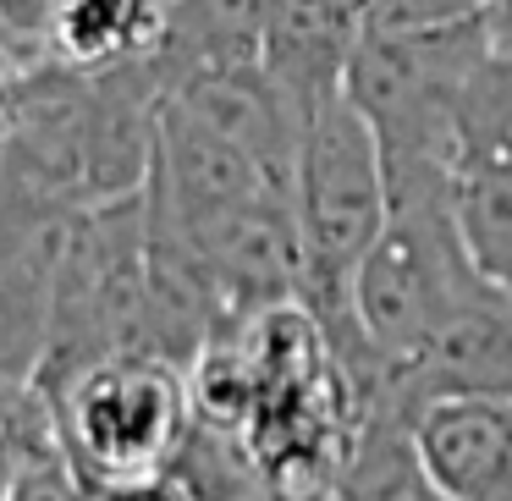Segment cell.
Wrapping results in <instances>:
<instances>
[{"label":"cell","mask_w":512,"mask_h":501,"mask_svg":"<svg viewBox=\"0 0 512 501\" xmlns=\"http://www.w3.org/2000/svg\"><path fill=\"white\" fill-rule=\"evenodd\" d=\"M452 215L474 270L512 298V39L479 67L457 116Z\"/></svg>","instance_id":"4"},{"label":"cell","mask_w":512,"mask_h":501,"mask_svg":"<svg viewBox=\"0 0 512 501\" xmlns=\"http://www.w3.org/2000/svg\"><path fill=\"white\" fill-rule=\"evenodd\" d=\"M166 23L171 0H56L39 56L67 72H116L155 56Z\"/></svg>","instance_id":"8"},{"label":"cell","mask_w":512,"mask_h":501,"mask_svg":"<svg viewBox=\"0 0 512 501\" xmlns=\"http://www.w3.org/2000/svg\"><path fill=\"white\" fill-rule=\"evenodd\" d=\"M507 39H512V28H507Z\"/></svg>","instance_id":"18"},{"label":"cell","mask_w":512,"mask_h":501,"mask_svg":"<svg viewBox=\"0 0 512 501\" xmlns=\"http://www.w3.org/2000/svg\"><path fill=\"white\" fill-rule=\"evenodd\" d=\"M270 6L276 0H171V23L155 61L166 89L210 61H265Z\"/></svg>","instance_id":"10"},{"label":"cell","mask_w":512,"mask_h":501,"mask_svg":"<svg viewBox=\"0 0 512 501\" xmlns=\"http://www.w3.org/2000/svg\"><path fill=\"white\" fill-rule=\"evenodd\" d=\"M259 501H336V496H276V490H265Z\"/></svg>","instance_id":"16"},{"label":"cell","mask_w":512,"mask_h":501,"mask_svg":"<svg viewBox=\"0 0 512 501\" xmlns=\"http://www.w3.org/2000/svg\"><path fill=\"white\" fill-rule=\"evenodd\" d=\"M369 23V0H276L265 34V72L281 83L298 116L342 94L347 61Z\"/></svg>","instance_id":"7"},{"label":"cell","mask_w":512,"mask_h":501,"mask_svg":"<svg viewBox=\"0 0 512 501\" xmlns=\"http://www.w3.org/2000/svg\"><path fill=\"white\" fill-rule=\"evenodd\" d=\"M6 501H94V490L83 485V479L67 468V457L56 452V457H39V463H28L23 474L12 479Z\"/></svg>","instance_id":"12"},{"label":"cell","mask_w":512,"mask_h":501,"mask_svg":"<svg viewBox=\"0 0 512 501\" xmlns=\"http://www.w3.org/2000/svg\"><path fill=\"white\" fill-rule=\"evenodd\" d=\"M67 468L94 490H138L171 474L193 424L188 369L160 353H111L45 391Z\"/></svg>","instance_id":"2"},{"label":"cell","mask_w":512,"mask_h":501,"mask_svg":"<svg viewBox=\"0 0 512 501\" xmlns=\"http://www.w3.org/2000/svg\"><path fill=\"white\" fill-rule=\"evenodd\" d=\"M50 12H56V0H0V34H12L17 45L39 50L50 28Z\"/></svg>","instance_id":"14"},{"label":"cell","mask_w":512,"mask_h":501,"mask_svg":"<svg viewBox=\"0 0 512 501\" xmlns=\"http://www.w3.org/2000/svg\"><path fill=\"white\" fill-rule=\"evenodd\" d=\"M501 17H512V0H501Z\"/></svg>","instance_id":"17"},{"label":"cell","mask_w":512,"mask_h":501,"mask_svg":"<svg viewBox=\"0 0 512 501\" xmlns=\"http://www.w3.org/2000/svg\"><path fill=\"white\" fill-rule=\"evenodd\" d=\"M386 397L419 408L430 397H507L512 402V298L496 287L452 309L435 336L386 375Z\"/></svg>","instance_id":"5"},{"label":"cell","mask_w":512,"mask_h":501,"mask_svg":"<svg viewBox=\"0 0 512 501\" xmlns=\"http://www.w3.org/2000/svg\"><path fill=\"white\" fill-rule=\"evenodd\" d=\"M419 463L441 501H490L512 485V402L507 397H430L413 408Z\"/></svg>","instance_id":"6"},{"label":"cell","mask_w":512,"mask_h":501,"mask_svg":"<svg viewBox=\"0 0 512 501\" xmlns=\"http://www.w3.org/2000/svg\"><path fill=\"white\" fill-rule=\"evenodd\" d=\"M479 12H501V0H369V28H435Z\"/></svg>","instance_id":"11"},{"label":"cell","mask_w":512,"mask_h":501,"mask_svg":"<svg viewBox=\"0 0 512 501\" xmlns=\"http://www.w3.org/2000/svg\"><path fill=\"white\" fill-rule=\"evenodd\" d=\"M507 39V17L479 12L435 28H369L347 61V100L364 111L386 160V199L452 182L457 116L479 67Z\"/></svg>","instance_id":"1"},{"label":"cell","mask_w":512,"mask_h":501,"mask_svg":"<svg viewBox=\"0 0 512 501\" xmlns=\"http://www.w3.org/2000/svg\"><path fill=\"white\" fill-rule=\"evenodd\" d=\"M485 287L490 281L474 270L457 232L452 182L391 193L386 226L353 270V320L391 375L430 342L446 314Z\"/></svg>","instance_id":"3"},{"label":"cell","mask_w":512,"mask_h":501,"mask_svg":"<svg viewBox=\"0 0 512 501\" xmlns=\"http://www.w3.org/2000/svg\"><path fill=\"white\" fill-rule=\"evenodd\" d=\"M336 501H441L419 463L413 408H402L386 391H375L358 408L353 435L342 446V468H336Z\"/></svg>","instance_id":"9"},{"label":"cell","mask_w":512,"mask_h":501,"mask_svg":"<svg viewBox=\"0 0 512 501\" xmlns=\"http://www.w3.org/2000/svg\"><path fill=\"white\" fill-rule=\"evenodd\" d=\"M94 501H182V490L171 479H155V485H138V490H111V496H94Z\"/></svg>","instance_id":"15"},{"label":"cell","mask_w":512,"mask_h":501,"mask_svg":"<svg viewBox=\"0 0 512 501\" xmlns=\"http://www.w3.org/2000/svg\"><path fill=\"white\" fill-rule=\"evenodd\" d=\"M34 56H39V50L17 45L12 34H0V149H6V138H12L17 116H23L28 78H34Z\"/></svg>","instance_id":"13"}]
</instances>
